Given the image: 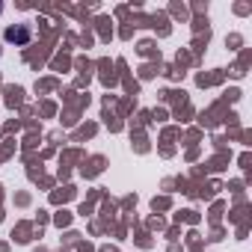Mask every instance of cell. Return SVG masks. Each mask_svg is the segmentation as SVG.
Segmentation results:
<instances>
[{
    "label": "cell",
    "mask_w": 252,
    "mask_h": 252,
    "mask_svg": "<svg viewBox=\"0 0 252 252\" xmlns=\"http://www.w3.org/2000/svg\"><path fill=\"white\" fill-rule=\"evenodd\" d=\"M6 42L21 48V45H30L33 42V27L30 24H15V27H6Z\"/></svg>",
    "instance_id": "obj_1"
},
{
    "label": "cell",
    "mask_w": 252,
    "mask_h": 252,
    "mask_svg": "<svg viewBox=\"0 0 252 252\" xmlns=\"http://www.w3.org/2000/svg\"><path fill=\"white\" fill-rule=\"evenodd\" d=\"M0 15H3V3H0Z\"/></svg>",
    "instance_id": "obj_2"
}]
</instances>
